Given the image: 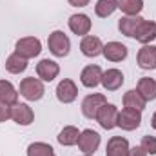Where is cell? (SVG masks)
Instances as JSON below:
<instances>
[{"instance_id":"1","label":"cell","mask_w":156,"mask_h":156,"mask_svg":"<svg viewBox=\"0 0 156 156\" xmlns=\"http://www.w3.org/2000/svg\"><path fill=\"white\" fill-rule=\"evenodd\" d=\"M45 89H44V83L40 78L35 76H27L20 82V94L29 100V102H35V100H40L44 96Z\"/></svg>"},{"instance_id":"2","label":"cell","mask_w":156,"mask_h":156,"mask_svg":"<svg viewBox=\"0 0 156 156\" xmlns=\"http://www.w3.org/2000/svg\"><path fill=\"white\" fill-rule=\"evenodd\" d=\"M47 45H49V51L58 58L67 56L69 49H71V42H69L67 35L64 31H53L47 38Z\"/></svg>"},{"instance_id":"3","label":"cell","mask_w":156,"mask_h":156,"mask_svg":"<svg viewBox=\"0 0 156 156\" xmlns=\"http://www.w3.org/2000/svg\"><path fill=\"white\" fill-rule=\"evenodd\" d=\"M40 51H42V44L38 38L35 37H26V38H20L15 45V53L20 55L22 58L29 60V58H35L38 56Z\"/></svg>"},{"instance_id":"4","label":"cell","mask_w":156,"mask_h":156,"mask_svg":"<svg viewBox=\"0 0 156 156\" xmlns=\"http://www.w3.org/2000/svg\"><path fill=\"white\" fill-rule=\"evenodd\" d=\"M140 123H142V111H138V109L125 107V109H122V113H118L116 125L122 127L123 131H134L140 127Z\"/></svg>"},{"instance_id":"5","label":"cell","mask_w":156,"mask_h":156,"mask_svg":"<svg viewBox=\"0 0 156 156\" xmlns=\"http://www.w3.org/2000/svg\"><path fill=\"white\" fill-rule=\"evenodd\" d=\"M76 144H78V147H80L82 153L93 154L98 149V145H100V134L96 131H93V129H85V131L80 133Z\"/></svg>"},{"instance_id":"6","label":"cell","mask_w":156,"mask_h":156,"mask_svg":"<svg viewBox=\"0 0 156 156\" xmlns=\"http://www.w3.org/2000/svg\"><path fill=\"white\" fill-rule=\"evenodd\" d=\"M96 120H98V123L104 127V129H113V127H116V122H118V109L116 105H113V104H105V105H102L100 109H98V113H96Z\"/></svg>"},{"instance_id":"7","label":"cell","mask_w":156,"mask_h":156,"mask_svg":"<svg viewBox=\"0 0 156 156\" xmlns=\"http://www.w3.org/2000/svg\"><path fill=\"white\" fill-rule=\"evenodd\" d=\"M107 104V100H105V96L104 94H89V96H85L83 98V102H82V113H83V116L85 118H96V113H98V109L102 107V105H105Z\"/></svg>"},{"instance_id":"8","label":"cell","mask_w":156,"mask_h":156,"mask_svg":"<svg viewBox=\"0 0 156 156\" xmlns=\"http://www.w3.org/2000/svg\"><path fill=\"white\" fill-rule=\"evenodd\" d=\"M9 115L11 118L18 123V125H31L35 120V113L27 104H15L9 107Z\"/></svg>"},{"instance_id":"9","label":"cell","mask_w":156,"mask_h":156,"mask_svg":"<svg viewBox=\"0 0 156 156\" xmlns=\"http://www.w3.org/2000/svg\"><path fill=\"white\" fill-rule=\"evenodd\" d=\"M78 96V89H76V83L69 78L62 80L56 87V98L62 102V104H71L75 102Z\"/></svg>"},{"instance_id":"10","label":"cell","mask_w":156,"mask_h":156,"mask_svg":"<svg viewBox=\"0 0 156 156\" xmlns=\"http://www.w3.org/2000/svg\"><path fill=\"white\" fill-rule=\"evenodd\" d=\"M80 49H82V53H83L85 56L94 58V56H98V55L104 53V44H102V40L98 38V37L85 35V37L82 38V42H80Z\"/></svg>"},{"instance_id":"11","label":"cell","mask_w":156,"mask_h":156,"mask_svg":"<svg viewBox=\"0 0 156 156\" xmlns=\"http://www.w3.org/2000/svg\"><path fill=\"white\" fill-rule=\"evenodd\" d=\"M58 73H60V66L56 62L49 60V58H44V60H40L38 64H37V75L44 82L55 80V78L58 76Z\"/></svg>"},{"instance_id":"12","label":"cell","mask_w":156,"mask_h":156,"mask_svg":"<svg viewBox=\"0 0 156 156\" xmlns=\"http://www.w3.org/2000/svg\"><path fill=\"white\" fill-rule=\"evenodd\" d=\"M109 62H122L127 58V47L122 42H109L104 45V53H102Z\"/></svg>"},{"instance_id":"13","label":"cell","mask_w":156,"mask_h":156,"mask_svg":"<svg viewBox=\"0 0 156 156\" xmlns=\"http://www.w3.org/2000/svg\"><path fill=\"white\" fill-rule=\"evenodd\" d=\"M105 91H118L123 83V75L120 69H107L105 73H102V82Z\"/></svg>"},{"instance_id":"14","label":"cell","mask_w":156,"mask_h":156,"mask_svg":"<svg viewBox=\"0 0 156 156\" xmlns=\"http://www.w3.org/2000/svg\"><path fill=\"white\" fill-rule=\"evenodd\" d=\"M105 156H129V142L122 136H113L107 142Z\"/></svg>"},{"instance_id":"15","label":"cell","mask_w":156,"mask_h":156,"mask_svg":"<svg viewBox=\"0 0 156 156\" xmlns=\"http://www.w3.org/2000/svg\"><path fill=\"white\" fill-rule=\"evenodd\" d=\"M144 22V18L142 16H138V15H134V16H123V18H120V22H118V29H120V33L122 35H125V37H131V38H134V33H136V29L140 27V24Z\"/></svg>"},{"instance_id":"16","label":"cell","mask_w":156,"mask_h":156,"mask_svg":"<svg viewBox=\"0 0 156 156\" xmlns=\"http://www.w3.org/2000/svg\"><path fill=\"white\" fill-rule=\"evenodd\" d=\"M138 66L142 69H156V47L154 45H144L138 51Z\"/></svg>"},{"instance_id":"17","label":"cell","mask_w":156,"mask_h":156,"mask_svg":"<svg viewBox=\"0 0 156 156\" xmlns=\"http://www.w3.org/2000/svg\"><path fill=\"white\" fill-rule=\"evenodd\" d=\"M69 29L75 33V35H80V37H85L89 31H91V20L87 15H73L69 18Z\"/></svg>"},{"instance_id":"18","label":"cell","mask_w":156,"mask_h":156,"mask_svg":"<svg viewBox=\"0 0 156 156\" xmlns=\"http://www.w3.org/2000/svg\"><path fill=\"white\" fill-rule=\"evenodd\" d=\"M134 38L138 40V42H142L144 45H147L149 42H153L156 38V24L151 22V20H144L140 24V27L136 29Z\"/></svg>"},{"instance_id":"19","label":"cell","mask_w":156,"mask_h":156,"mask_svg":"<svg viewBox=\"0 0 156 156\" xmlns=\"http://www.w3.org/2000/svg\"><path fill=\"white\" fill-rule=\"evenodd\" d=\"M102 69H100V66H87L83 71H82V75H80V80H82V83L85 85V87H96L100 82H102Z\"/></svg>"},{"instance_id":"20","label":"cell","mask_w":156,"mask_h":156,"mask_svg":"<svg viewBox=\"0 0 156 156\" xmlns=\"http://www.w3.org/2000/svg\"><path fill=\"white\" fill-rule=\"evenodd\" d=\"M0 102L5 104V105H15V104H18V93H16V89L13 87L11 82L0 80Z\"/></svg>"},{"instance_id":"21","label":"cell","mask_w":156,"mask_h":156,"mask_svg":"<svg viewBox=\"0 0 156 156\" xmlns=\"http://www.w3.org/2000/svg\"><path fill=\"white\" fill-rule=\"evenodd\" d=\"M145 98L138 93V89H131L123 94V105L125 107H131V109H138V111H144L145 109Z\"/></svg>"},{"instance_id":"22","label":"cell","mask_w":156,"mask_h":156,"mask_svg":"<svg viewBox=\"0 0 156 156\" xmlns=\"http://www.w3.org/2000/svg\"><path fill=\"white\" fill-rule=\"evenodd\" d=\"M138 93L145 98V102H151V100H154L156 98V80L153 78H140V82H138Z\"/></svg>"},{"instance_id":"23","label":"cell","mask_w":156,"mask_h":156,"mask_svg":"<svg viewBox=\"0 0 156 156\" xmlns=\"http://www.w3.org/2000/svg\"><path fill=\"white\" fill-rule=\"evenodd\" d=\"M5 69H7L9 73H13V75H20L22 71L27 69V60L22 58L20 55L13 53V55H9L7 60H5Z\"/></svg>"},{"instance_id":"24","label":"cell","mask_w":156,"mask_h":156,"mask_svg":"<svg viewBox=\"0 0 156 156\" xmlns=\"http://www.w3.org/2000/svg\"><path fill=\"white\" fill-rule=\"evenodd\" d=\"M118 9V0H98L94 5V13L100 18H107L111 16Z\"/></svg>"},{"instance_id":"25","label":"cell","mask_w":156,"mask_h":156,"mask_svg":"<svg viewBox=\"0 0 156 156\" xmlns=\"http://www.w3.org/2000/svg\"><path fill=\"white\" fill-rule=\"evenodd\" d=\"M78 136H80V133H78L76 127L67 125V127H64V129L60 131V134H58V142H60L62 145L69 147V145H75V144L78 142Z\"/></svg>"},{"instance_id":"26","label":"cell","mask_w":156,"mask_h":156,"mask_svg":"<svg viewBox=\"0 0 156 156\" xmlns=\"http://www.w3.org/2000/svg\"><path fill=\"white\" fill-rule=\"evenodd\" d=\"M118 9L129 16H134L144 9V0H118Z\"/></svg>"},{"instance_id":"27","label":"cell","mask_w":156,"mask_h":156,"mask_svg":"<svg viewBox=\"0 0 156 156\" xmlns=\"http://www.w3.org/2000/svg\"><path fill=\"white\" fill-rule=\"evenodd\" d=\"M27 156H56L53 147L44 142H35L27 147Z\"/></svg>"},{"instance_id":"28","label":"cell","mask_w":156,"mask_h":156,"mask_svg":"<svg viewBox=\"0 0 156 156\" xmlns=\"http://www.w3.org/2000/svg\"><path fill=\"white\" fill-rule=\"evenodd\" d=\"M142 147L147 154H156V138L154 136H144L142 138Z\"/></svg>"},{"instance_id":"29","label":"cell","mask_w":156,"mask_h":156,"mask_svg":"<svg viewBox=\"0 0 156 156\" xmlns=\"http://www.w3.org/2000/svg\"><path fill=\"white\" fill-rule=\"evenodd\" d=\"M7 118H11V115H9V105H5V104L0 102V123L5 122Z\"/></svg>"},{"instance_id":"30","label":"cell","mask_w":156,"mask_h":156,"mask_svg":"<svg viewBox=\"0 0 156 156\" xmlns=\"http://www.w3.org/2000/svg\"><path fill=\"white\" fill-rule=\"evenodd\" d=\"M129 156H147V153L144 151V147H134V149H129Z\"/></svg>"},{"instance_id":"31","label":"cell","mask_w":156,"mask_h":156,"mask_svg":"<svg viewBox=\"0 0 156 156\" xmlns=\"http://www.w3.org/2000/svg\"><path fill=\"white\" fill-rule=\"evenodd\" d=\"M89 2H91V0H69V4L75 5V7H85Z\"/></svg>"},{"instance_id":"32","label":"cell","mask_w":156,"mask_h":156,"mask_svg":"<svg viewBox=\"0 0 156 156\" xmlns=\"http://www.w3.org/2000/svg\"><path fill=\"white\" fill-rule=\"evenodd\" d=\"M151 125H153V127L156 129V113L153 115V120H151Z\"/></svg>"},{"instance_id":"33","label":"cell","mask_w":156,"mask_h":156,"mask_svg":"<svg viewBox=\"0 0 156 156\" xmlns=\"http://www.w3.org/2000/svg\"><path fill=\"white\" fill-rule=\"evenodd\" d=\"M83 156H91V154H83Z\"/></svg>"}]
</instances>
